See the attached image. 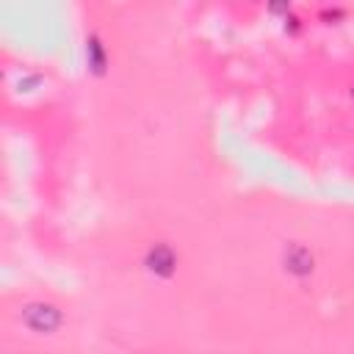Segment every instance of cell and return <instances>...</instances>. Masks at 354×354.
<instances>
[{"label":"cell","instance_id":"obj_1","mask_svg":"<svg viewBox=\"0 0 354 354\" xmlns=\"http://www.w3.org/2000/svg\"><path fill=\"white\" fill-rule=\"evenodd\" d=\"M19 321H22L28 329L44 335V332H55V329L64 324V313H61L55 304H50V301H30V304L22 307Z\"/></svg>","mask_w":354,"mask_h":354},{"label":"cell","instance_id":"obj_2","mask_svg":"<svg viewBox=\"0 0 354 354\" xmlns=\"http://www.w3.org/2000/svg\"><path fill=\"white\" fill-rule=\"evenodd\" d=\"M144 266L155 274V277H171L177 268V254L169 243H155L147 249L144 254Z\"/></svg>","mask_w":354,"mask_h":354},{"label":"cell","instance_id":"obj_3","mask_svg":"<svg viewBox=\"0 0 354 354\" xmlns=\"http://www.w3.org/2000/svg\"><path fill=\"white\" fill-rule=\"evenodd\" d=\"M315 266V257L307 246L301 243H288L285 246V271H290L293 277H307Z\"/></svg>","mask_w":354,"mask_h":354},{"label":"cell","instance_id":"obj_4","mask_svg":"<svg viewBox=\"0 0 354 354\" xmlns=\"http://www.w3.org/2000/svg\"><path fill=\"white\" fill-rule=\"evenodd\" d=\"M86 53H88V64H91V69H94V72H102V69H105V50H102V44H100L97 36H88V41H86Z\"/></svg>","mask_w":354,"mask_h":354}]
</instances>
